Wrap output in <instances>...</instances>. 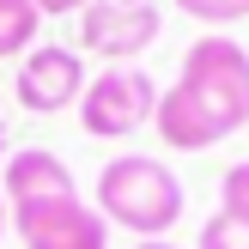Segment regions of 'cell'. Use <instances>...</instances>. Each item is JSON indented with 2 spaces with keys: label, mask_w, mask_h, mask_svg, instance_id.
Here are the masks:
<instances>
[{
  "label": "cell",
  "mask_w": 249,
  "mask_h": 249,
  "mask_svg": "<svg viewBox=\"0 0 249 249\" xmlns=\"http://www.w3.org/2000/svg\"><path fill=\"white\" fill-rule=\"evenodd\" d=\"M152 109H158V79L146 67H104L97 79H85L79 128L97 140H128L152 122Z\"/></svg>",
  "instance_id": "3"
},
{
  "label": "cell",
  "mask_w": 249,
  "mask_h": 249,
  "mask_svg": "<svg viewBox=\"0 0 249 249\" xmlns=\"http://www.w3.org/2000/svg\"><path fill=\"white\" fill-rule=\"evenodd\" d=\"M152 128L177 152H207L249 128V49L225 31H207L201 43H189L177 85L158 91Z\"/></svg>",
  "instance_id": "1"
},
{
  "label": "cell",
  "mask_w": 249,
  "mask_h": 249,
  "mask_svg": "<svg viewBox=\"0 0 249 249\" xmlns=\"http://www.w3.org/2000/svg\"><path fill=\"white\" fill-rule=\"evenodd\" d=\"M164 31L158 0H91L79 12V49L104 55L109 67H134Z\"/></svg>",
  "instance_id": "4"
},
{
  "label": "cell",
  "mask_w": 249,
  "mask_h": 249,
  "mask_svg": "<svg viewBox=\"0 0 249 249\" xmlns=\"http://www.w3.org/2000/svg\"><path fill=\"white\" fill-rule=\"evenodd\" d=\"M97 213L104 225H122L134 237H164L170 225L182 219L189 195H182V177L164 164V158H146V152H122L97 170Z\"/></svg>",
  "instance_id": "2"
},
{
  "label": "cell",
  "mask_w": 249,
  "mask_h": 249,
  "mask_svg": "<svg viewBox=\"0 0 249 249\" xmlns=\"http://www.w3.org/2000/svg\"><path fill=\"white\" fill-rule=\"evenodd\" d=\"M0 201H6V213H36V207L79 201V189H73V170L61 164L55 152L18 146V152H6V164H0Z\"/></svg>",
  "instance_id": "6"
},
{
  "label": "cell",
  "mask_w": 249,
  "mask_h": 249,
  "mask_svg": "<svg viewBox=\"0 0 249 249\" xmlns=\"http://www.w3.org/2000/svg\"><path fill=\"white\" fill-rule=\"evenodd\" d=\"M12 91H18V109H31V116H61L67 104L85 97V55L67 43L31 49L18 61V85Z\"/></svg>",
  "instance_id": "5"
},
{
  "label": "cell",
  "mask_w": 249,
  "mask_h": 249,
  "mask_svg": "<svg viewBox=\"0 0 249 249\" xmlns=\"http://www.w3.org/2000/svg\"><path fill=\"white\" fill-rule=\"evenodd\" d=\"M0 237H6V201H0Z\"/></svg>",
  "instance_id": "15"
},
{
  "label": "cell",
  "mask_w": 249,
  "mask_h": 249,
  "mask_svg": "<svg viewBox=\"0 0 249 249\" xmlns=\"http://www.w3.org/2000/svg\"><path fill=\"white\" fill-rule=\"evenodd\" d=\"M177 12H189V18L213 24V31H225V24L249 18V0H177Z\"/></svg>",
  "instance_id": "10"
},
{
  "label": "cell",
  "mask_w": 249,
  "mask_h": 249,
  "mask_svg": "<svg viewBox=\"0 0 249 249\" xmlns=\"http://www.w3.org/2000/svg\"><path fill=\"white\" fill-rule=\"evenodd\" d=\"M195 243H201V249H249V225H237L231 213H213Z\"/></svg>",
  "instance_id": "11"
},
{
  "label": "cell",
  "mask_w": 249,
  "mask_h": 249,
  "mask_svg": "<svg viewBox=\"0 0 249 249\" xmlns=\"http://www.w3.org/2000/svg\"><path fill=\"white\" fill-rule=\"evenodd\" d=\"M91 0H36V12L43 18H67V12H85Z\"/></svg>",
  "instance_id": "12"
},
{
  "label": "cell",
  "mask_w": 249,
  "mask_h": 249,
  "mask_svg": "<svg viewBox=\"0 0 249 249\" xmlns=\"http://www.w3.org/2000/svg\"><path fill=\"white\" fill-rule=\"evenodd\" d=\"M36 24H43L36 0H0V61L18 55V49H31L36 43Z\"/></svg>",
  "instance_id": "8"
},
{
  "label": "cell",
  "mask_w": 249,
  "mask_h": 249,
  "mask_svg": "<svg viewBox=\"0 0 249 249\" xmlns=\"http://www.w3.org/2000/svg\"><path fill=\"white\" fill-rule=\"evenodd\" d=\"M0 164H6V122H0Z\"/></svg>",
  "instance_id": "14"
},
{
  "label": "cell",
  "mask_w": 249,
  "mask_h": 249,
  "mask_svg": "<svg viewBox=\"0 0 249 249\" xmlns=\"http://www.w3.org/2000/svg\"><path fill=\"white\" fill-rule=\"evenodd\" d=\"M219 213H231L237 225H249V158L219 177Z\"/></svg>",
  "instance_id": "9"
},
{
  "label": "cell",
  "mask_w": 249,
  "mask_h": 249,
  "mask_svg": "<svg viewBox=\"0 0 249 249\" xmlns=\"http://www.w3.org/2000/svg\"><path fill=\"white\" fill-rule=\"evenodd\" d=\"M24 249H109V225L91 201H61L36 213H12Z\"/></svg>",
  "instance_id": "7"
},
{
  "label": "cell",
  "mask_w": 249,
  "mask_h": 249,
  "mask_svg": "<svg viewBox=\"0 0 249 249\" xmlns=\"http://www.w3.org/2000/svg\"><path fill=\"white\" fill-rule=\"evenodd\" d=\"M134 249H177V243H164V237H152V243H134Z\"/></svg>",
  "instance_id": "13"
}]
</instances>
